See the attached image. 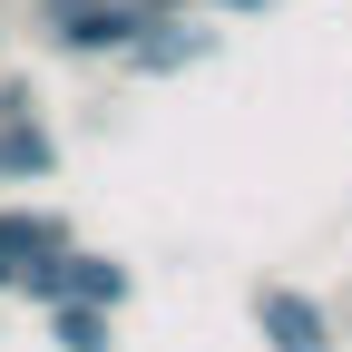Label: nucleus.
<instances>
[{
	"instance_id": "obj_1",
	"label": "nucleus",
	"mask_w": 352,
	"mask_h": 352,
	"mask_svg": "<svg viewBox=\"0 0 352 352\" xmlns=\"http://www.w3.org/2000/svg\"><path fill=\"white\" fill-rule=\"evenodd\" d=\"M39 30H50V50L98 59V50H138L147 10H138V0H39Z\"/></svg>"
},
{
	"instance_id": "obj_2",
	"label": "nucleus",
	"mask_w": 352,
	"mask_h": 352,
	"mask_svg": "<svg viewBox=\"0 0 352 352\" xmlns=\"http://www.w3.org/2000/svg\"><path fill=\"white\" fill-rule=\"evenodd\" d=\"M254 323H264V342H274V352H323V342H333L323 303L294 294V284H264V294H254Z\"/></svg>"
},
{
	"instance_id": "obj_3",
	"label": "nucleus",
	"mask_w": 352,
	"mask_h": 352,
	"mask_svg": "<svg viewBox=\"0 0 352 352\" xmlns=\"http://www.w3.org/2000/svg\"><path fill=\"white\" fill-rule=\"evenodd\" d=\"M59 245H69V215H50V206H0V294H10L20 264L59 254Z\"/></svg>"
},
{
	"instance_id": "obj_4",
	"label": "nucleus",
	"mask_w": 352,
	"mask_h": 352,
	"mask_svg": "<svg viewBox=\"0 0 352 352\" xmlns=\"http://www.w3.org/2000/svg\"><path fill=\"white\" fill-rule=\"evenodd\" d=\"M59 166V138L39 127V108H20V118H0V186H39V176Z\"/></svg>"
},
{
	"instance_id": "obj_5",
	"label": "nucleus",
	"mask_w": 352,
	"mask_h": 352,
	"mask_svg": "<svg viewBox=\"0 0 352 352\" xmlns=\"http://www.w3.org/2000/svg\"><path fill=\"white\" fill-rule=\"evenodd\" d=\"M147 30H157V39H138V50H127L147 78H157V69H186V59H206V30H176V20H147Z\"/></svg>"
},
{
	"instance_id": "obj_6",
	"label": "nucleus",
	"mask_w": 352,
	"mask_h": 352,
	"mask_svg": "<svg viewBox=\"0 0 352 352\" xmlns=\"http://www.w3.org/2000/svg\"><path fill=\"white\" fill-rule=\"evenodd\" d=\"M50 333L59 352H108V314H88V303H50Z\"/></svg>"
}]
</instances>
